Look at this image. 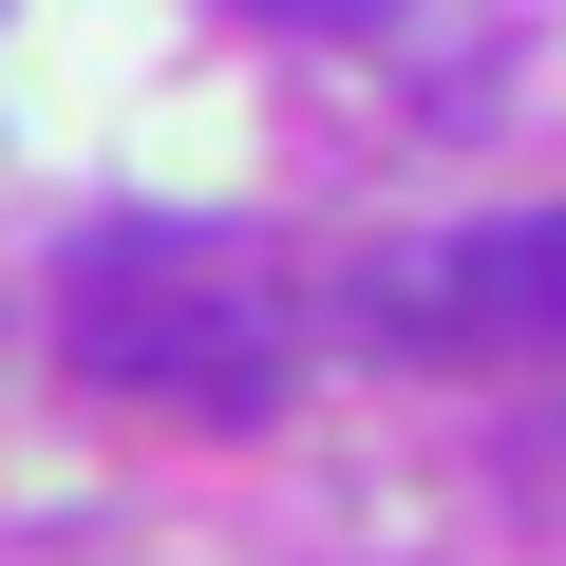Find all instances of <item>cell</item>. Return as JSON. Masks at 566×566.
Listing matches in <instances>:
<instances>
[{"label": "cell", "mask_w": 566, "mask_h": 566, "mask_svg": "<svg viewBox=\"0 0 566 566\" xmlns=\"http://www.w3.org/2000/svg\"><path fill=\"white\" fill-rule=\"evenodd\" d=\"M76 378L114 397H170V416H264L283 378H303V322L264 303V283L227 264H76Z\"/></svg>", "instance_id": "6da1fadb"}, {"label": "cell", "mask_w": 566, "mask_h": 566, "mask_svg": "<svg viewBox=\"0 0 566 566\" xmlns=\"http://www.w3.org/2000/svg\"><path fill=\"white\" fill-rule=\"evenodd\" d=\"M359 340H397V359H528V340H566V208H510V227L359 264Z\"/></svg>", "instance_id": "7a4b0ae2"}]
</instances>
